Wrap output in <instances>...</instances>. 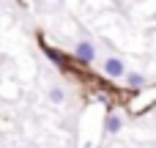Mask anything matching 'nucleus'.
I'll use <instances>...</instances> for the list:
<instances>
[{
	"instance_id": "f257e3e1",
	"label": "nucleus",
	"mask_w": 156,
	"mask_h": 148,
	"mask_svg": "<svg viewBox=\"0 0 156 148\" xmlns=\"http://www.w3.org/2000/svg\"><path fill=\"white\" fill-rule=\"evenodd\" d=\"M104 74H107L110 80H118V77H123V74H126V66H123V60H121V58H107V60H104Z\"/></svg>"
},
{
	"instance_id": "f03ea898",
	"label": "nucleus",
	"mask_w": 156,
	"mask_h": 148,
	"mask_svg": "<svg viewBox=\"0 0 156 148\" xmlns=\"http://www.w3.org/2000/svg\"><path fill=\"white\" fill-rule=\"evenodd\" d=\"M74 55H77V60L80 63H93V58H96V49H93V44L90 41H80L77 44V49H74Z\"/></svg>"
},
{
	"instance_id": "7ed1b4c3",
	"label": "nucleus",
	"mask_w": 156,
	"mask_h": 148,
	"mask_svg": "<svg viewBox=\"0 0 156 148\" xmlns=\"http://www.w3.org/2000/svg\"><path fill=\"white\" fill-rule=\"evenodd\" d=\"M126 82H129L132 88H140L145 80H143V74H134V71H129V74H126Z\"/></svg>"
},
{
	"instance_id": "20e7f679",
	"label": "nucleus",
	"mask_w": 156,
	"mask_h": 148,
	"mask_svg": "<svg viewBox=\"0 0 156 148\" xmlns=\"http://www.w3.org/2000/svg\"><path fill=\"white\" fill-rule=\"evenodd\" d=\"M118 129H121V118H118V115H110V118H107V132L115 135Z\"/></svg>"
},
{
	"instance_id": "39448f33",
	"label": "nucleus",
	"mask_w": 156,
	"mask_h": 148,
	"mask_svg": "<svg viewBox=\"0 0 156 148\" xmlns=\"http://www.w3.org/2000/svg\"><path fill=\"white\" fill-rule=\"evenodd\" d=\"M47 55H49V58H52L58 66H63V55H60V52H55V49H47Z\"/></svg>"
}]
</instances>
